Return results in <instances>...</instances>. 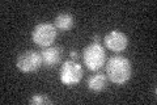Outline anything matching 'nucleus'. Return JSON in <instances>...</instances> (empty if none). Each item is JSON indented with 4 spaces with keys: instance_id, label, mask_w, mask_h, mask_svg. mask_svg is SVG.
Instances as JSON below:
<instances>
[{
    "instance_id": "obj_2",
    "label": "nucleus",
    "mask_w": 157,
    "mask_h": 105,
    "mask_svg": "<svg viewBox=\"0 0 157 105\" xmlns=\"http://www.w3.org/2000/svg\"><path fill=\"white\" fill-rule=\"evenodd\" d=\"M58 36V29L54 24L50 22H41L34 26L32 32L33 42L41 47H48L55 42Z\"/></svg>"
},
{
    "instance_id": "obj_7",
    "label": "nucleus",
    "mask_w": 157,
    "mask_h": 105,
    "mask_svg": "<svg viewBox=\"0 0 157 105\" xmlns=\"http://www.w3.org/2000/svg\"><path fill=\"white\" fill-rule=\"evenodd\" d=\"M39 53H41V57H42V64L46 67H54L58 63L62 62L63 49L60 46L43 47V50H41Z\"/></svg>"
},
{
    "instance_id": "obj_9",
    "label": "nucleus",
    "mask_w": 157,
    "mask_h": 105,
    "mask_svg": "<svg viewBox=\"0 0 157 105\" xmlns=\"http://www.w3.org/2000/svg\"><path fill=\"white\" fill-rule=\"evenodd\" d=\"M54 25L58 30H62V32H67V30H71L75 25V18L71 13H59L58 16L54 20Z\"/></svg>"
},
{
    "instance_id": "obj_10",
    "label": "nucleus",
    "mask_w": 157,
    "mask_h": 105,
    "mask_svg": "<svg viewBox=\"0 0 157 105\" xmlns=\"http://www.w3.org/2000/svg\"><path fill=\"white\" fill-rule=\"evenodd\" d=\"M29 103H30L32 105H46V104H52L51 100L48 99L46 95H43V93H36V95H33V96L30 97V100H29Z\"/></svg>"
},
{
    "instance_id": "obj_1",
    "label": "nucleus",
    "mask_w": 157,
    "mask_h": 105,
    "mask_svg": "<svg viewBox=\"0 0 157 105\" xmlns=\"http://www.w3.org/2000/svg\"><path fill=\"white\" fill-rule=\"evenodd\" d=\"M106 74L111 83L123 86L132 76L131 62L122 55L111 57L106 63Z\"/></svg>"
},
{
    "instance_id": "obj_8",
    "label": "nucleus",
    "mask_w": 157,
    "mask_h": 105,
    "mask_svg": "<svg viewBox=\"0 0 157 105\" xmlns=\"http://www.w3.org/2000/svg\"><path fill=\"white\" fill-rule=\"evenodd\" d=\"M86 87L93 92H101L107 87V76L104 74H93L86 80Z\"/></svg>"
},
{
    "instance_id": "obj_3",
    "label": "nucleus",
    "mask_w": 157,
    "mask_h": 105,
    "mask_svg": "<svg viewBox=\"0 0 157 105\" xmlns=\"http://www.w3.org/2000/svg\"><path fill=\"white\" fill-rule=\"evenodd\" d=\"M82 61L90 71H97L106 63L105 49L100 43H90L82 51Z\"/></svg>"
},
{
    "instance_id": "obj_4",
    "label": "nucleus",
    "mask_w": 157,
    "mask_h": 105,
    "mask_svg": "<svg viewBox=\"0 0 157 105\" xmlns=\"http://www.w3.org/2000/svg\"><path fill=\"white\" fill-rule=\"evenodd\" d=\"M82 75H84V70H82L81 64L77 61H72V59L64 62L60 66V70H59L60 82L68 87H73L80 83Z\"/></svg>"
},
{
    "instance_id": "obj_11",
    "label": "nucleus",
    "mask_w": 157,
    "mask_h": 105,
    "mask_svg": "<svg viewBox=\"0 0 157 105\" xmlns=\"http://www.w3.org/2000/svg\"><path fill=\"white\" fill-rule=\"evenodd\" d=\"M70 57L72 58V61H77V59H78V54H77L76 50H71V51H70Z\"/></svg>"
},
{
    "instance_id": "obj_12",
    "label": "nucleus",
    "mask_w": 157,
    "mask_h": 105,
    "mask_svg": "<svg viewBox=\"0 0 157 105\" xmlns=\"http://www.w3.org/2000/svg\"><path fill=\"white\" fill-rule=\"evenodd\" d=\"M100 36H94V38H93V43H100Z\"/></svg>"
},
{
    "instance_id": "obj_5",
    "label": "nucleus",
    "mask_w": 157,
    "mask_h": 105,
    "mask_svg": "<svg viewBox=\"0 0 157 105\" xmlns=\"http://www.w3.org/2000/svg\"><path fill=\"white\" fill-rule=\"evenodd\" d=\"M43 66L41 53L36 50H25L21 51L16 58V67L22 72H34Z\"/></svg>"
},
{
    "instance_id": "obj_6",
    "label": "nucleus",
    "mask_w": 157,
    "mask_h": 105,
    "mask_svg": "<svg viewBox=\"0 0 157 105\" xmlns=\"http://www.w3.org/2000/svg\"><path fill=\"white\" fill-rule=\"evenodd\" d=\"M105 46L114 53H121L127 47L128 45V38L121 30H111L104 38Z\"/></svg>"
}]
</instances>
